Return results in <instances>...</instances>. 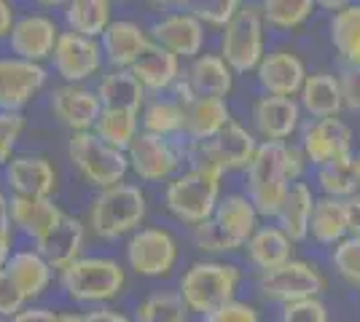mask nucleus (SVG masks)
<instances>
[{"label": "nucleus", "instance_id": "f257e3e1", "mask_svg": "<svg viewBox=\"0 0 360 322\" xmlns=\"http://www.w3.org/2000/svg\"><path fill=\"white\" fill-rule=\"evenodd\" d=\"M240 282L242 271L234 263L205 258V261H194L183 271L178 293L183 304L188 307V311L207 317L215 309L237 301Z\"/></svg>", "mask_w": 360, "mask_h": 322}, {"label": "nucleus", "instance_id": "f03ea898", "mask_svg": "<svg viewBox=\"0 0 360 322\" xmlns=\"http://www.w3.org/2000/svg\"><path fill=\"white\" fill-rule=\"evenodd\" d=\"M148 213V199L140 185L119 183L103 188L89 207V226L100 239H119L140 231Z\"/></svg>", "mask_w": 360, "mask_h": 322}, {"label": "nucleus", "instance_id": "7ed1b4c3", "mask_svg": "<svg viewBox=\"0 0 360 322\" xmlns=\"http://www.w3.org/2000/svg\"><path fill=\"white\" fill-rule=\"evenodd\" d=\"M290 185L293 183L285 172V142H261L250 167L245 169V196L253 201L261 217H277Z\"/></svg>", "mask_w": 360, "mask_h": 322}, {"label": "nucleus", "instance_id": "20e7f679", "mask_svg": "<svg viewBox=\"0 0 360 322\" xmlns=\"http://www.w3.org/2000/svg\"><path fill=\"white\" fill-rule=\"evenodd\" d=\"M221 57L237 76L258 70L261 60L266 57V22L261 14V6L242 3L229 27L221 30Z\"/></svg>", "mask_w": 360, "mask_h": 322}, {"label": "nucleus", "instance_id": "39448f33", "mask_svg": "<svg viewBox=\"0 0 360 322\" xmlns=\"http://www.w3.org/2000/svg\"><path fill=\"white\" fill-rule=\"evenodd\" d=\"M221 180L224 177L196 172V169L180 172L165 188V204L169 215L191 229L210 220L221 201Z\"/></svg>", "mask_w": 360, "mask_h": 322}, {"label": "nucleus", "instance_id": "423d86ee", "mask_svg": "<svg viewBox=\"0 0 360 322\" xmlns=\"http://www.w3.org/2000/svg\"><path fill=\"white\" fill-rule=\"evenodd\" d=\"M255 282H258V293L266 301H274L280 307L320 298L323 290L328 288V279L323 274V269L307 258H290L288 263L271 269V271H261Z\"/></svg>", "mask_w": 360, "mask_h": 322}, {"label": "nucleus", "instance_id": "0eeeda50", "mask_svg": "<svg viewBox=\"0 0 360 322\" xmlns=\"http://www.w3.org/2000/svg\"><path fill=\"white\" fill-rule=\"evenodd\" d=\"M68 156L75 164V169L84 175V180L97 185L100 191L124 183V177L129 172L127 154L110 148L94 132H75V135H70V140H68Z\"/></svg>", "mask_w": 360, "mask_h": 322}, {"label": "nucleus", "instance_id": "6e6552de", "mask_svg": "<svg viewBox=\"0 0 360 322\" xmlns=\"http://www.w3.org/2000/svg\"><path fill=\"white\" fill-rule=\"evenodd\" d=\"M60 282L73 301H110L124 290L127 274L110 258H78L62 271Z\"/></svg>", "mask_w": 360, "mask_h": 322}, {"label": "nucleus", "instance_id": "1a4fd4ad", "mask_svg": "<svg viewBox=\"0 0 360 322\" xmlns=\"http://www.w3.org/2000/svg\"><path fill=\"white\" fill-rule=\"evenodd\" d=\"M127 159H129V169L146 183H162V180L178 177L180 167L186 161L183 145H178L172 137L150 135V132L137 135L127 151Z\"/></svg>", "mask_w": 360, "mask_h": 322}, {"label": "nucleus", "instance_id": "9d476101", "mask_svg": "<svg viewBox=\"0 0 360 322\" xmlns=\"http://www.w3.org/2000/svg\"><path fill=\"white\" fill-rule=\"evenodd\" d=\"M127 263L140 276H167L178 263V239L159 226L135 231L127 242Z\"/></svg>", "mask_w": 360, "mask_h": 322}, {"label": "nucleus", "instance_id": "9b49d317", "mask_svg": "<svg viewBox=\"0 0 360 322\" xmlns=\"http://www.w3.org/2000/svg\"><path fill=\"white\" fill-rule=\"evenodd\" d=\"M299 145L309 167H326L342 159H352V145H355V135L349 129L345 119H326V121H309L301 126Z\"/></svg>", "mask_w": 360, "mask_h": 322}, {"label": "nucleus", "instance_id": "f8f14e48", "mask_svg": "<svg viewBox=\"0 0 360 322\" xmlns=\"http://www.w3.org/2000/svg\"><path fill=\"white\" fill-rule=\"evenodd\" d=\"M234 70L226 65L221 54H199L191 60L188 70L180 76L175 83L180 102H188L194 97H215V100H226L231 89H234Z\"/></svg>", "mask_w": 360, "mask_h": 322}, {"label": "nucleus", "instance_id": "ddd939ff", "mask_svg": "<svg viewBox=\"0 0 360 322\" xmlns=\"http://www.w3.org/2000/svg\"><path fill=\"white\" fill-rule=\"evenodd\" d=\"M307 76H309V70L293 48L266 51V57L261 60L258 70H255V81H258L261 92L269 97H290V100H299Z\"/></svg>", "mask_w": 360, "mask_h": 322}, {"label": "nucleus", "instance_id": "4468645a", "mask_svg": "<svg viewBox=\"0 0 360 322\" xmlns=\"http://www.w3.org/2000/svg\"><path fill=\"white\" fill-rule=\"evenodd\" d=\"M299 100L261 94L253 102V129L261 142H293L301 132Z\"/></svg>", "mask_w": 360, "mask_h": 322}, {"label": "nucleus", "instance_id": "2eb2a0df", "mask_svg": "<svg viewBox=\"0 0 360 322\" xmlns=\"http://www.w3.org/2000/svg\"><path fill=\"white\" fill-rule=\"evenodd\" d=\"M205 38H207L205 25L186 8L169 11L150 27V41L156 46L172 51L178 60H196L205 48Z\"/></svg>", "mask_w": 360, "mask_h": 322}, {"label": "nucleus", "instance_id": "dca6fc26", "mask_svg": "<svg viewBox=\"0 0 360 322\" xmlns=\"http://www.w3.org/2000/svg\"><path fill=\"white\" fill-rule=\"evenodd\" d=\"M51 62H54V70L68 83H81L103 67V46L84 35L62 32L57 48L51 54Z\"/></svg>", "mask_w": 360, "mask_h": 322}, {"label": "nucleus", "instance_id": "f3484780", "mask_svg": "<svg viewBox=\"0 0 360 322\" xmlns=\"http://www.w3.org/2000/svg\"><path fill=\"white\" fill-rule=\"evenodd\" d=\"M62 32L57 30V22L44 14H27L19 16L11 27L8 43L19 60H27L41 65L44 60H51L57 41Z\"/></svg>", "mask_w": 360, "mask_h": 322}, {"label": "nucleus", "instance_id": "a211bd4d", "mask_svg": "<svg viewBox=\"0 0 360 322\" xmlns=\"http://www.w3.org/2000/svg\"><path fill=\"white\" fill-rule=\"evenodd\" d=\"M46 86L41 65L19 57L0 60V110H22Z\"/></svg>", "mask_w": 360, "mask_h": 322}, {"label": "nucleus", "instance_id": "6ab92c4d", "mask_svg": "<svg viewBox=\"0 0 360 322\" xmlns=\"http://www.w3.org/2000/svg\"><path fill=\"white\" fill-rule=\"evenodd\" d=\"M6 180L14 188V196L51 199L57 191V169L46 156H16L6 167Z\"/></svg>", "mask_w": 360, "mask_h": 322}, {"label": "nucleus", "instance_id": "aec40b11", "mask_svg": "<svg viewBox=\"0 0 360 322\" xmlns=\"http://www.w3.org/2000/svg\"><path fill=\"white\" fill-rule=\"evenodd\" d=\"M51 110L68 129L75 132H91L103 113L100 97L91 89H84L78 83H65L51 92Z\"/></svg>", "mask_w": 360, "mask_h": 322}, {"label": "nucleus", "instance_id": "412c9836", "mask_svg": "<svg viewBox=\"0 0 360 322\" xmlns=\"http://www.w3.org/2000/svg\"><path fill=\"white\" fill-rule=\"evenodd\" d=\"M215 226L224 231V236L234 245V250H240L250 242L255 231L261 229V215L253 207V201L245 196V191H234L221 196L215 215H212Z\"/></svg>", "mask_w": 360, "mask_h": 322}, {"label": "nucleus", "instance_id": "4be33fe9", "mask_svg": "<svg viewBox=\"0 0 360 322\" xmlns=\"http://www.w3.org/2000/svg\"><path fill=\"white\" fill-rule=\"evenodd\" d=\"M183 110H186V123H183L186 142L215 140L229 123L234 121L229 102L215 100V97H194V100L183 102Z\"/></svg>", "mask_w": 360, "mask_h": 322}, {"label": "nucleus", "instance_id": "5701e85b", "mask_svg": "<svg viewBox=\"0 0 360 322\" xmlns=\"http://www.w3.org/2000/svg\"><path fill=\"white\" fill-rule=\"evenodd\" d=\"M299 105L307 116H312V121H326V119H342L345 100L339 89V78L328 70H317L309 73L304 81V89L299 94Z\"/></svg>", "mask_w": 360, "mask_h": 322}, {"label": "nucleus", "instance_id": "b1692460", "mask_svg": "<svg viewBox=\"0 0 360 322\" xmlns=\"http://www.w3.org/2000/svg\"><path fill=\"white\" fill-rule=\"evenodd\" d=\"M100 46L105 60L113 65V70H129L140 60V54L150 46V38L137 22L119 19V22H110Z\"/></svg>", "mask_w": 360, "mask_h": 322}, {"label": "nucleus", "instance_id": "393cba45", "mask_svg": "<svg viewBox=\"0 0 360 322\" xmlns=\"http://www.w3.org/2000/svg\"><path fill=\"white\" fill-rule=\"evenodd\" d=\"M84 236L86 229L84 223L73 217V215H65L62 223L51 234H46L44 239L35 242V250L44 255V261L51 269H60L65 271L70 263H75L81 258V250H84Z\"/></svg>", "mask_w": 360, "mask_h": 322}, {"label": "nucleus", "instance_id": "a878e982", "mask_svg": "<svg viewBox=\"0 0 360 322\" xmlns=\"http://www.w3.org/2000/svg\"><path fill=\"white\" fill-rule=\"evenodd\" d=\"M352 234V210L349 199H333V196H317L312 223H309V239L320 247H333Z\"/></svg>", "mask_w": 360, "mask_h": 322}, {"label": "nucleus", "instance_id": "bb28decb", "mask_svg": "<svg viewBox=\"0 0 360 322\" xmlns=\"http://www.w3.org/2000/svg\"><path fill=\"white\" fill-rule=\"evenodd\" d=\"M207 148L215 156V161L226 172H231V169L250 167V161L261 148V140L255 137V132H250L248 126H242L240 121H231L218 137L207 140Z\"/></svg>", "mask_w": 360, "mask_h": 322}, {"label": "nucleus", "instance_id": "cd10ccee", "mask_svg": "<svg viewBox=\"0 0 360 322\" xmlns=\"http://www.w3.org/2000/svg\"><path fill=\"white\" fill-rule=\"evenodd\" d=\"M317 194L312 183H293L288 191L285 201L280 207V213L274 217V223L290 236L293 245L307 242L309 239V223H312V213H315Z\"/></svg>", "mask_w": 360, "mask_h": 322}, {"label": "nucleus", "instance_id": "c85d7f7f", "mask_svg": "<svg viewBox=\"0 0 360 322\" xmlns=\"http://www.w3.org/2000/svg\"><path fill=\"white\" fill-rule=\"evenodd\" d=\"M293 250H296V245L290 242V236L277 223L261 226L250 236V242L245 245L248 261L253 263V269H258V274L261 271H271V269L288 263L290 258H296Z\"/></svg>", "mask_w": 360, "mask_h": 322}, {"label": "nucleus", "instance_id": "c756f323", "mask_svg": "<svg viewBox=\"0 0 360 322\" xmlns=\"http://www.w3.org/2000/svg\"><path fill=\"white\" fill-rule=\"evenodd\" d=\"M60 207L51 199H30V196H11V220L22 234H27L32 242L44 239L46 234L62 223Z\"/></svg>", "mask_w": 360, "mask_h": 322}, {"label": "nucleus", "instance_id": "7c9ffc66", "mask_svg": "<svg viewBox=\"0 0 360 322\" xmlns=\"http://www.w3.org/2000/svg\"><path fill=\"white\" fill-rule=\"evenodd\" d=\"M97 97H100L103 110H124V113L140 116V110L146 107V89L132 76V70L105 73L97 83Z\"/></svg>", "mask_w": 360, "mask_h": 322}, {"label": "nucleus", "instance_id": "2f4dec72", "mask_svg": "<svg viewBox=\"0 0 360 322\" xmlns=\"http://www.w3.org/2000/svg\"><path fill=\"white\" fill-rule=\"evenodd\" d=\"M129 70L143 83V89H150V92L172 89L180 81V60L172 51L156 46L153 41H150V46L140 54V60Z\"/></svg>", "mask_w": 360, "mask_h": 322}, {"label": "nucleus", "instance_id": "473e14b6", "mask_svg": "<svg viewBox=\"0 0 360 322\" xmlns=\"http://www.w3.org/2000/svg\"><path fill=\"white\" fill-rule=\"evenodd\" d=\"M6 274L11 276L19 293L30 301L38 298L51 282V266L44 261V255L38 250H19L6 263Z\"/></svg>", "mask_w": 360, "mask_h": 322}, {"label": "nucleus", "instance_id": "72a5a7b5", "mask_svg": "<svg viewBox=\"0 0 360 322\" xmlns=\"http://www.w3.org/2000/svg\"><path fill=\"white\" fill-rule=\"evenodd\" d=\"M328 41L342 65H360V3H347L330 14Z\"/></svg>", "mask_w": 360, "mask_h": 322}, {"label": "nucleus", "instance_id": "f704fd0d", "mask_svg": "<svg viewBox=\"0 0 360 322\" xmlns=\"http://www.w3.org/2000/svg\"><path fill=\"white\" fill-rule=\"evenodd\" d=\"M65 22L70 32L84 38H103L110 27V3L108 0H73L65 6Z\"/></svg>", "mask_w": 360, "mask_h": 322}, {"label": "nucleus", "instance_id": "c9c22d12", "mask_svg": "<svg viewBox=\"0 0 360 322\" xmlns=\"http://www.w3.org/2000/svg\"><path fill=\"white\" fill-rule=\"evenodd\" d=\"M315 11V0H264L261 3V14H264L266 27L280 32H293L304 27Z\"/></svg>", "mask_w": 360, "mask_h": 322}, {"label": "nucleus", "instance_id": "e433bc0d", "mask_svg": "<svg viewBox=\"0 0 360 322\" xmlns=\"http://www.w3.org/2000/svg\"><path fill=\"white\" fill-rule=\"evenodd\" d=\"M137 119L135 113H124V110H103L100 113V119L94 123V135L108 142L110 148H116V151H129V145L135 142V137L140 135L137 132Z\"/></svg>", "mask_w": 360, "mask_h": 322}, {"label": "nucleus", "instance_id": "4c0bfd02", "mask_svg": "<svg viewBox=\"0 0 360 322\" xmlns=\"http://www.w3.org/2000/svg\"><path fill=\"white\" fill-rule=\"evenodd\" d=\"M188 314L178 290H159L137 304L132 322H188Z\"/></svg>", "mask_w": 360, "mask_h": 322}, {"label": "nucleus", "instance_id": "58836bf2", "mask_svg": "<svg viewBox=\"0 0 360 322\" xmlns=\"http://www.w3.org/2000/svg\"><path fill=\"white\" fill-rule=\"evenodd\" d=\"M183 123H186V110L180 100H153L143 107V132L150 135H183Z\"/></svg>", "mask_w": 360, "mask_h": 322}, {"label": "nucleus", "instance_id": "ea45409f", "mask_svg": "<svg viewBox=\"0 0 360 322\" xmlns=\"http://www.w3.org/2000/svg\"><path fill=\"white\" fill-rule=\"evenodd\" d=\"M315 188L320 191V196H333V199H352V196H358L352 159H342V161H333V164L315 169Z\"/></svg>", "mask_w": 360, "mask_h": 322}, {"label": "nucleus", "instance_id": "a19ab883", "mask_svg": "<svg viewBox=\"0 0 360 322\" xmlns=\"http://www.w3.org/2000/svg\"><path fill=\"white\" fill-rule=\"evenodd\" d=\"M328 261H330V269L336 271V276H339L345 285L360 290V236L358 234H349L339 245L330 247Z\"/></svg>", "mask_w": 360, "mask_h": 322}, {"label": "nucleus", "instance_id": "79ce46f5", "mask_svg": "<svg viewBox=\"0 0 360 322\" xmlns=\"http://www.w3.org/2000/svg\"><path fill=\"white\" fill-rule=\"evenodd\" d=\"M186 8L188 14H194L205 27H218V30H226L229 22L237 16V11L242 8V3L237 0H196V3H186L180 6Z\"/></svg>", "mask_w": 360, "mask_h": 322}, {"label": "nucleus", "instance_id": "37998d69", "mask_svg": "<svg viewBox=\"0 0 360 322\" xmlns=\"http://www.w3.org/2000/svg\"><path fill=\"white\" fill-rule=\"evenodd\" d=\"M191 239H194V245L202 250V253H207V255H221V253H234V245L229 242L224 236V231L215 226V220H205V223H199L191 229Z\"/></svg>", "mask_w": 360, "mask_h": 322}, {"label": "nucleus", "instance_id": "c03bdc74", "mask_svg": "<svg viewBox=\"0 0 360 322\" xmlns=\"http://www.w3.org/2000/svg\"><path fill=\"white\" fill-rule=\"evenodd\" d=\"M22 129H25L22 110H0V164H6L11 159Z\"/></svg>", "mask_w": 360, "mask_h": 322}, {"label": "nucleus", "instance_id": "a18cd8bd", "mask_svg": "<svg viewBox=\"0 0 360 322\" xmlns=\"http://www.w3.org/2000/svg\"><path fill=\"white\" fill-rule=\"evenodd\" d=\"M280 322H330L328 307L320 298H309V301H296L288 304L280 311Z\"/></svg>", "mask_w": 360, "mask_h": 322}, {"label": "nucleus", "instance_id": "49530a36", "mask_svg": "<svg viewBox=\"0 0 360 322\" xmlns=\"http://www.w3.org/2000/svg\"><path fill=\"white\" fill-rule=\"evenodd\" d=\"M336 78H339L345 110L360 113V65H342Z\"/></svg>", "mask_w": 360, "mask_h": 322}, {"label": "nucleus", "instance_id": "de8ad7c7", "mask_svg": "<svg viewBox=\"0 0 360 322\" xmlns=\"http://www.w3.org/2000/svg\"><path fill=\"white\" fill-rule=\"evenodd\" d=\"M202 322H261V314L248 301H231L226 307L215 309L207 317H202Z\"/></svg>", "mask_w": 360, "mask_h": 322}, {"label": "nucleus", "instance_id": "09e8293b", "mask_svg": "<svg viewBox=\"0 0 360 322\" xmlns=\"http://www.w3.org/2000/svg\"><path fill=\"white\" fill-rule=\"evenodd\" d=\"M25 295L19 293L11 276L6 274V269L0 271V320H14L16 314L25 309Z\"/></svg>", "mask_w": 360, "mask_h": 322}, {"label": "nucleus", "instance_id": "8fccbe9b", "mask_svg": "<svg viewBox=\"0 0 360 322\" xmlns=\"http://www.w3.org/2000/svg\"><path fill=\"white\" fill-rule=\"evenodd\" d=\"M307 167H309V161H307L299 142H285V172L290 183H301L307 175Z\"/></svg>", "mask_w": 360, "mask_h": 322}, {"label": "nucleus", "instance_id": "3c124183", "mask_svg": "<svg viewBox=\"0 0 360 322\" xmlns=\"http://www.w3.org/2000/svg\"><path fill=\"white\" fill-rule=\"evenodd\" d=\"M11 322H57V314L51 309L30 307V309H22Z\"/></svg>", "mask_w": 360, "mask_h": 322}, {"label": "nucleus", "instance_id": "603ef678", "mask_svg": "<svg viewBox=\"0 0 360 322\" xmlns=\"http://www.w3.org/2000/svg\"><path fill=\"white\" fill-rule=\"evenodd\" d=\"M11 226H14V220H11V201L0 194V239L11 242Z\"/></svg>", "mask_w": 360, "mask_h": 322}, {"label": "nucleus", "instance_id": "864d4df0", "mask_svg": "<svg viewBox=\"0 0 360 322\" xmlns=\"http://www.w3.org/2000/svg\"><path fill=\"white\" fill-rule=\"evenodd\" d=\"M84 322H132V320L124 317L121 311H113V309H94L89 314H84Z\"/></svg>", "mask_w": 360, "mask_h": 322}, {"label": "nucleus", "instance_id": "5fc2aeb1", "mask_svg": "<svg viewBox=\"0 0 360 322\" xmlns=\"http://www.w3.org/2000/svg\"><path fill=\"white\" fill-rule=\"evenodd\" d=\"M14 8L6 3V0H0V38L3 35H11V27H14Z\"/></svg>", "mask_w": 360, "mask_h": 322}, {"label": "nucleus", "instance_id": "6e6d98bb", "mask_svg": "<svg viewBox=\"0 0 360 322\" xmlns=\"http://www.w3.org/2000/svg\"><path fill=\"white\" fill-rule=\"evenodd\" d=\"M349 210H352V234L360 236V194L349 199Z\"/></svg>", "mask_w": 360, "mask_h": 322}, {"label": "nucleus", "instance_id": "4d7b16f0", "mask_svg": "<svg viewBox=\"0 0 360 322\" xmlns=\"http://www.w3.org/2000/svg\"><path fill=\"white\" fill-rule=\"evenodd\" d=\"M8 258H11V242L8 239H0V271L6 269Z\"/></svg>", "mask_w": 360, "mask_h": 322}, {"label": "nucleus", "instance_id": "13d9d810", "mask_svg": "<svg viewBox=\"0 0 360 322\" xmlns=\"http://www.w3.org/2000/svg\"><path fill=\"white\" fill-rule=\"evenodd\" d=\"M352 172H355V183H358V194H360V154L352 156Z\"/></svg>", "mask_w": 360, "mask_h": 322}, {"label": "nucleus", "instance_id": "bf43d9fd", "mask_svg": "<svg viewBox=\"0 0 360 322\" xmlns=\"http://www.w3.org/2000/svg\"><path fill=\"white\" fill-rule=\"evenodd\" d=\"M57 322H84V317H78V314H57Z\"/></svg>", "mask_w": 360, "mask_h": 322}, {"label": "nucleus", "instance_id": "052dcab7", "mask_svg": "<svg viewBox=\"0 0 360 322\" xmlns=\"http://www.w3.org/2000/svg\"><path fill=\"white\" fill-rule=\"evenodd\" d=\"M0 322H11V320H0Z\"/></svg>", "mask_w": 360, "mask_h": 322}]
</instances>
